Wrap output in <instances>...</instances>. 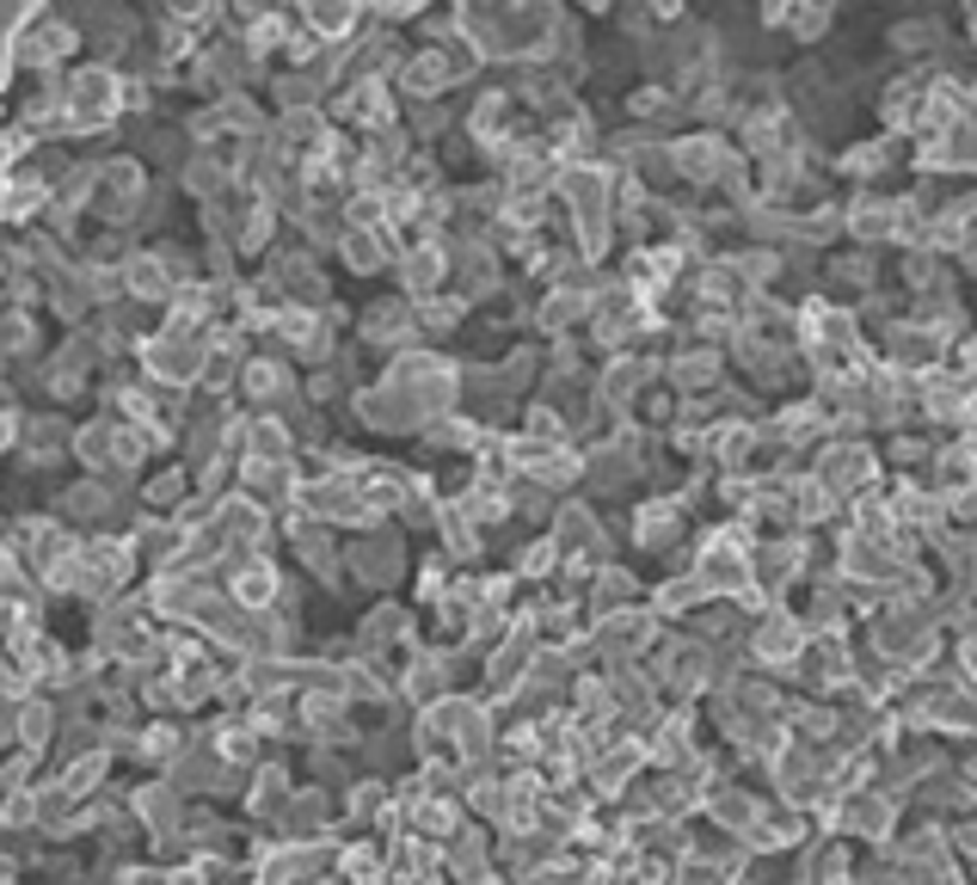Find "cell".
Instances as JSON below:
<instances>
[{"label":"cell","instance_id":"7c38bea8","mask_svg":"<svg viewBox=\"0 0 977 885\" xmlns=\"http://www.w3.org/2000/svg\"><path fill=\"white\" fill-rule=\"evenodd\" d=\"M283 806V769H264L259 793H252V812H277Z\"/></svg>","mask_w":977,"mask_h":885},{"label":"cell","instance_id":"8992f818","mask_svg":"<svg viewBox=\"0 0 977 885\" xmlns=\"http://www.w3.org/2000/svg\"><path fill=\"white\" fill-rule=\"evenodd\" d=\"M344 117H357V124H370V129H382L394 117V105H388V87L382 80H357L351 87V105H344Z\"/></svg>","mask_w":977,"mask_h":885},{"label":"cell","instance_id":"4fadbf2b","mask_svg":"<svg viewBox=\"0 0 977 885\" xmlns=\"http://www.w3.org/2000/svg\"><path fill=\"white\" fill-rule=\"evenodd\" d=\"M129 885H167V880H160V873H136Z\"/></svg>","mask_w":977,"mask_h":885},{"label":"cell","instance_id":"52a82bcc","mask_svg":"<svg viewBox=\"0 0 977 885\" xmlns=\"http://www.w3.org/2000/svg\"><path fill=\"white\" fill-rule=\"evenodd\" d=\"M271 585H277V578H271V566H259V559H252V566H240V572H234V603L264 609V603H271Z\"/></svg>","mask_w":977,"mask_h":885},{"label":"cell","instance_id":"6da1fadb","mask_svg":"<svg viewBox=\"0 0 977 885\" xmlns=\"http://www.w3.org/2000/svg\"><path fill=\"white\" fill-rule=\"evenodd\" d=\"M117 105H124V80L111 75V68H80L75 80L63 87V117L68 129H99L117 117Z\"/></svg>","mask_w":977,"mask_h":885},{"label":"cell","instance_id":"30bf717a","mask_svg":"<svg viewBox=\"0 0 977 885\" xmlns=\"http://www.w3.org/2000/svg\"><path fill=\"white\" fill-rule=\"evenodd\" d=\"M344 259L357 264V271H375V264H382V234L375 228H344Z\"/></svg>","mask_w":977,"mask_h":885},{"label":"cell","instance_id":"3957f363","mask_svg":"<svg viewBox=\"0 0 977 885\" xmlns=\"http://www.w3.org/2000/svg\"><path fill=\"white\" fill-rule=\"evenodd\" d=\"M726 167H731V148L714 136V129L683 136L677 148H670V172H683V179H695V185H707V179H726Z\"/></svg>","mask_w":977,"mask_h":885},{"label":"cell","instance_id":"9c48e42d","mask_svg":"<svg viewBox=\"0 0 977 885\" xmlns=\"http://www.w3.org/2000/svg\"><path fill=\"white\" fill-rule=\"evenodd\" d=\"M37 203H44V179H13V185L0 191V216H32Z\"/></svg>","mask_w":977,"mask_h":885},{"label":"cell","instance_id":"8fae6325","mask_svg":"<svg viewBox=\"0 0 977 885\" xmlns=\"http://www.w3.org/2000/svg\"><path fill=\"white\" fill-rule=\"evenodd\" d=\"M302 19H308V25H314L320 37H344L351 25H357V13H351V7H308Z\"/></svg>","mask_w":977,"mask_h":885},{"label":"cell","instance_id":"5b68a950","mask_svg":"<svg viewBox=\"0 0 977 885\" xmlns=\"http://www.w3.org/2000/svg\"><path fill=\"white\" fill-rule=\"evenodd\" d=\"M351 566H357L363 578H375V585H388V578L400 572V542H394V535H370V542L351 547Z\"/></svg>","mask_w":977,"mask_h":885},{"label":"cell","instance_id":"277c9868","mask_svg":"<svg viewBox=\"0 0 977 885\" xmlns=\"http://www.w3.org/2000/svg\"><path fill=\"white\" fill-rule=\"evenodd\" d=\"M806 646H811V634H806V622H793V615H762L757 622V639H750V653L762 658V665H799L806 658Z\"/></svg>","mask_w":977,"mask_h":885},{"label":"cell","instance_id":"ba28073f","mask_svg":"<svg viewBox=\"0 0 977 885\" xmlns=\"http://www.w3.org/2000/svg\"><path fill=\"white\" fill-rule=\"evenodd\" d=\"M670 375H677V382H683V388H714V375H719V358L714 351H683V358L670 363Z\"/></svg>","mask_w":977,"mask_h":885},{"label":"cell","instance_id":"7a4b0ae2","mask_svg":"<svg viewBox=\"0 0 977 885\" xmlns=\"http://www.w3.org/2000/svg\"><path fill=\"white\" fill-rule=\"evenodd\" d=\"M651 634H658V622L651 615H639V609H615V615H597V639H590V653L603 658H639L651 646Z\"/></svg>","mask_w":977,"mask_h":885}]
</instances>
